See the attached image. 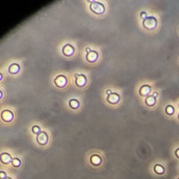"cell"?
<instances>
[{
  "label": "cell",
  "instance_id": "obj_3",
  "mask_svg": "<svg viewBox=\"0 0 179 179\" xmlns=\"http://www.w3.org/2000/svg\"><path fill=\"white\" fill-rule=\"evenodd\" d=\"M55 83H56L58 86H63L66 83V79L63 76H59L55 80Z\"/></svg>",
  "mask_w": 179,
  "mask_h": 179
},
{
  "label": "cell",
  "instance_id": "obj_20",
  "mask_svg": "<svg viewBox=\"0 0 179 179\" xmlns=\"http://www.w3.org/2000/svg\"><path fill=\"white\" fill-rule=\"evenodd\" d=\"M178 172H179V165H178Z\"/></svg>",
  "mask_w": 179,
  "mask_h": 179
},
{
  "label": "cell",
  "instance_id": "obj_1",
  "mask_svg": "<svg viewBox=\"0 0 179 179\" xmlns=\"http://www.w3.org/2000/svg\"><path fill=\"white\" fill-rule=\"evenodd\" d=\"M150 173L155 178H165L168 174V167L163 162H157L150 167Z\"/></svg>",
  "mask_w": 179,
  "mask_h": 179
},
{
  "label": "cell",
  "instance_id": "obj_15",
  "mask_svg": "<svg viewBox=\"0 0 179 179\" xmlns=\"http://www.w3.org/2000/svg\"><path fill=\"white\" fill-rule=\"evenodd\" d=\"M174 157L179 160V148L174 151Z\"/></svg>",
  "mask_w": 179,
  "mask_h": 179
},
{
  "label": "cell",
  "instance_id": "obj_13",
  "mask_svg": "<svg viewBox=\"0 0 179 179\" xmlns=\"http://www.w3.org/2000/svg\"><path fill=\"white\" fill-rule=\"evenodd\" d=\"M18 66H17L16 65H12L11 67V69H10V71H12V72H16L18 71Z\"/></svg>",
  "mask_w": 179,
  "mask_h": 179
},
{
  "label": "cell",
  "instance_id": "obj_11",
  "mask_svg": "<svg viewBox=\"0 0 179 179\" xmlns=\"http://www.w3.org/2000/svg\"><path fill=\"white\" fill-rule=\"evenodd\" d=\"M76 82H77L78 85H79V86H83V85L85 83V78L83 76H79L77 78V80H76Z\"/></svg>",
  "mask_w": 179,
  "mask_h": 179
},
{
  "label": "cell",
  "instance_id": "obj_12",
  "mask_svg": "<svg viewBox=\"0 0 179 179\" xmlns=\"http://www.w3.org/2000/svg\"><path fill=\"white\" fill-rule=\"evenodd\" d=\"M12 165L15 167H18L20 165V161L18 159H14L12 160Z\"/></svg>",
  "mask_w": 179,
  "mask_h": 179
},
{
  "label": "cell",
  "instance_id": "obj_5",
  "mask_svg": "<svg viewBox=\"0 0 179 179\" xmlns=\"http://www.w3.org/2000/svg\"><path fill=\"white\" fill-rule=\"evenodd\" d=\"M1 159L2 162L4 163H8L11 161V158L10 155L8 154H2L1 156Z\"/></svg>",
  "mask_w": 179,
  "mask_h": 179
},
{
  "label": "cell",
  "instance_id": "obj_17",
  "mask_svg": "<svg viewBox=\"0 0 179 179\" xmlns=\"http://www.w3.org/2000/svg\"><path fill=\"white\" fill-rule=\"evenodd\" d=\"M167 110H169V114H171L172 112H173V110H172V108H171V107H169V108H167Z\"/></svg>",
  "mask_w": 179,
  "mask_h": 179
},
{
  "label": "cell",
  "instance_id": "obj_7",
  "mask_svg": "<svg viewBox=\"0 0 179 179\" xmlns=\"http://www.w3.org/2000/svg\"><path fill=\"white\" fill-rule=\"evenodd\" d=\"M12 114H11V112L9 111H5L4 113L2 114V118H3L5 120H10L12 119Z\"/></svg>",
  "mask_w": 179,
  "mask_h": 179
},
{
  "label": "cell",
  "instance_id": "obj_2",
  "mask_svg": "<svg viewBox=\"0 0 179 179\" xmlns=\"http://www.w3.org/2000/svg\"><path fill=\"white\" fill-rule=\"evenodd\" d=\"M38 141L41 144H46L47 140H48V137H47V135L45 133H41L39 134L38 136Z\"/></svg>",
  "mask_w": 179,
  "mask_h": 179
},
{
  "label": "cell",
  "instance_id": "obj_4",
  "mask_svg": "<svg viewBox=\"0 0 179 179\" xmlns=\"http://www.w3.org/2000/svg\"><path fill=\"white\" fill-rule=\"evenodd\" d=\"M90 161L94 165H99L101 163V159L97 155H93L90 158Z\"/></svg>",
  "mask_w": 179,
  "mask_h": 179
},
{
  "label": "cell",
  "instance_id": "obj_16",
  "mask_svg": "<svg viewBox=\"0 0 179 179\" xmlns=\"http://www.w3.org/2000/svg\"><path fill=\"white\" fill-rule=\"evenodd\" d=\"M33 131L35 132H38L39 131V129L37 127H34V128H33Z\"/></svg>",
  "mask_w": 179,
  "mask_h": 179
},
{
  "label": "cell",
  "instance_id": "obj_6",
  "mask_svg": "<svg viewBox=\"0 0 179 179\" xmlns=\"http://www.w3.org/2000/svg\"><path fill=\"white\" fill-rule=\"evenodd\" d=\"M92 8L96 12H102V11L104 10V8L103 6L102 5H100V4H95L94 5L92 6Z\"/></svg>",
  "mask_w": 179,
  "mask_h": 179
},
{
  "label": "cell",
  "instance_id": "obj_10",
  "mask_svg": "<svg viewBox=\"0 0 179 179\" xmlns=\"http://www.w3.org/2000/svg\"><path fill=\"white\" fill-rule=\"evenodd\" d=\"M72 50H73V49H72L71 47L69 46H66L65 48H64V52H65V54H67V55L71 54V53H72Z\"/></svg>",
  "mask_w": 179,
  "mask_h": 179
},
{
  "label": "cell",
  "instance_id": "obj_18",
  "mask_svg": "<svg viewBox=\"0 0 179 179\" xmlns=\"http://www.w3.org/2000/svg\"><path fill=\"white\" fill-rule=\"evenodd\" d=\"M174 179H179V174H178V175H176L175 177H174Z\"/></svg>",
  "mask_w": 179,
  "mask_h": 179
},
{
  "label": "cell",
  "instance_id": "obj_19",
  "mask_svg": "<svg viewBox=\"0 0 179 179\" xmlns=\"http://www.w3.org/2000/svg\"><path fill=\"white\" fill-rule=\"evenodd\" d=\"M5 179H11V178H5Z\"/></svg>",
  "mask_w": 179,
  "mask_h": 179
},
{
  "label": "cell",
  "instance_id": "obj_8",
  "mask_svg": "<svg viewBox=\"0 0 179 179\" xmlns=\"http://www.w3.org/2000/svg\"><path fill=\"white\" fill-rule=\"evenodd\" d=\"M108 100H109L110 102H113V103H115V102H116L118 100V95H111L109 96V97H108Z\"/></svg>",
  "mask_w": 179,
  "mask_h": 179
},
{
  "label": "cell",
  "instance_id": "obj_9",
  "mask_svg": "<svg viewBox=\"0 0 179 179\" xmlns=\"http://www.w3.org/2000/svg\"><path fill=\"white\" fill-rule=\"evenodd\" d=\"M96 57H97V54H96V53H94V52L90 53L89 55H88V59L90 61L95 60V59H96Z\"/></svg>",
  "mask_w": 179,
  "mask_h": 179
},
{
  "label": "cell",
  "instance_id": "obj_14",
  "mask_svg": "<svg viewBox=\"0 0 179 179\" xmlns=\"http://www.w3.org/2000/svg\"><path fill=\"white\" fill-rule=\"evenodd\" d=\"M70 104H71V106H72V107L74 108H76L78 106V102L76 101V100H73V101L71 102V103H70Z\"/></svg>",
  "mask_w": 179,
  "mask_h": 179
}]
</instances>
